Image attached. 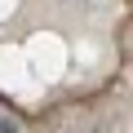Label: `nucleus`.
Instances as JSON below:
<instances>
[{"label": "nucleus", "mask_w": 133, "mask_h": 133, "mask_svg": "<svg viewBox=\"0 0 133 133\" xmlns=\"http://www.w3.org/2000/svg\"><path fill=\"white\" fill-rule=\"evenodd\" d=\"M0 133H18V124L14 120H0Z\"/></svg>", "instance_id": "obj_1"}]
</instances>
